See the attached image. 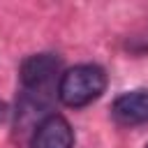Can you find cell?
I'll list each match as a JSON object with an SVG mask.
<instances>
[{
  "instance_id": "5b68a950",
  "label": "cell",
  "mask_w": 148,
  "mask_h": 148,
  "mask_svg": "<svg viewBox=\"0 0 148 148\" xmlns=\"http://www.w3.org/2000/svg\"><path fill=\"white\" fill-rule=\"evenodd\" d=\"M5 116H7V104H5L2 99H0V123L5 120Z\"/></svg>"
},
{
  "instance_id": "3957f363",
  "label": "cell",
  "mask_w": 148,
  "mask_h": 148,
  "mask_svg": "<svg viewBox=\"0 0 148 148\" xmlns=\"http://www.w3.org/2000/svg\"><path fill=\"white\" fill-rule=\"evenodd\" d=\"M30 148H74V130L65 116L49 113L37 123Z\"/></svg>"
},
{
  "instance_id": "7a4b0ae2",
  "label": "cell",
  "mask_w": 148,
  "mask_h": 148,
  "mask_svg": "<svg viewBox=\"0 0 148 148\" xmlns=\"http://www.w3.org/2000/svg\"><path fill=\"white\" fill-rule=\"evenodd\" d=\"M58 72H60V58L56 53H35V56H28L21 62V69H18V79H21L23 92L44 95V90L49 88L51 79Z\"/></svg>"
},
{
  "instance_id": "277c9868",
  "label": "cell",
  "mask_w": 148,
  "mask_h": 148,
  "mask_svg": "<svg viewBox=\"0 0 148 148\" xmlns=\"http://www.w3.org/2000/svg\"><path fill=\"white\" fill-rule=\"evenodd\" d=\"M111 116L120 125H141L148 123V90H132L116 97Z\"/></svg>"
},
{
  "instance_id": "6da1fadb",
  "label": "cell",
  "mask_w": 148,
  "mask_h": 148,
  "mask_svg": "<svg viewBox=\"0 0 148 148\" xmlns=\"http://www.w3.org/2000/svg\"><path fill=\"white\" fill-rule=\"evenodd\" d=\"M106 90V72L99 65H76L60 76L58 99L69 109L88 106Z\"/></svg>"
}]
</instances>
